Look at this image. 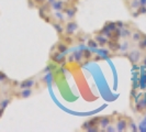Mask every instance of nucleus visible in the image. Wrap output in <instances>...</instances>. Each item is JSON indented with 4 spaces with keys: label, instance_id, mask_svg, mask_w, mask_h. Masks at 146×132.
I'll use <instances>...</instances> for the list:
<instances>
[{
    "label": "nucleus",
    "instance_id": "f03ea898",
    "mask_svg": "<svg viewBox=\"0 0 146 132\" xmlns=\"http://www.w3.org/2000/svg\"><path fill=\"white\" fill-rule=\"evenodd\" d=\"M132 37H133V40H134L135 42H139V41L142 40V37H142V34H141L139 32H135V33L132 35Z\"/></svg>",
    "mask_w": 146,
    "mask_h": 132
},
{
    "label": "nucleus",
    "instance_id": "f257e3e1",
    "mask_svg": "<svg viewBox=\"0 0 146 132\" xmlns=\"http://www.w3.org/2000/svg\"><path fill=\"white\" fill-rule=\"evenodd\" d=\"M130 57H131L132 62L136 63V62H137V61L139 59V53L137 51H133L131 53V55H130Z\"/></svg>",
    "mask_w": 146,
    "mask_h": 132
},
{
    "label": "nucleus",
    "instance_id": "7ed1b4c3",
    "mask_svg": "<svg viewBox=\"0 0 146 132\" xmlns=\"http://www.w3.org/2000/svg\"><path fill=\"white\" fill-rule=\"evenodd\" d=\"M139 42H141V44H139V46H141V49H143V50H145V49H146V35H144V37H142V40H141Z\"/></svg>",
    "mask_w": 146,
    "mask_h": 132
},
{
    "label": "nucleus",
    "instance_id": "20e7f679",
    "mask_svg": "<svg viewBox=\"0 0 146 132\" xmlns=\"http://www.w3.org/2000/svg\"><path fill=\"white\" fill-rule=\"evenodd\" d=\"M143 64L146 65V57H144V59H143Z\"/></svg>",
    "mask_w": 146,
    "mask_h": 132
}]
</instances>
